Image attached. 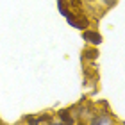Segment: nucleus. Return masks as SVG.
Listing matches in <instances>:
<instances>
[{
	"label": "nucleus",
	"instance_id": "obj_1",
	"mask_svg": "<svg viewBox=\"0 0 125 125\" xmlns=\"http://www.w3.org/2000/svg\"><path fill=\"white\" fill-rule=\"evenodd\" d=\"M82 39H84V41L93 43V45H100V43H102V36H100L98 32H91V31L82 32Z\"/></svg>",
	"mask_w": 125,
	"mask_h": 125
},
{
	"label": "nucleus",
	"instance_id": "obj_2",
	"mask_svg": "<svg viewBox=\"0 0 125 125\" xmlns=\"http://www.w3.org/2000/svg\"><path fill=\"white\" fill-rule=\"evenodd\" d=\"M59 116H61V120L64 122V123H73L72 116H68V111H61V113H59Z\"/></svg>",
	"mask_w": 125,
	"mask_h": 125
},
{
	"label": "nucleus",
	"instance_id": "obj_3",
	"mask_svg": "<svg viewBox=\"0 0 125 125\" xmlns=\"http://www.w3.org/2000/svg\"><path fill=\"white\" fill-rule=\"evenodd\" d=\"M86 57H89V59H95V57H98V52L96 50H86Z\"/></svg>",
	"mask_w": 125,
	"mask_h": 125
},
{
	"label": "nucleus",
	"instance_id": "obj_4",
	"mask_svg": "<svg viewBox=\"0 0 125 125\" xmlns=\"http://www.w3.org/2000/svg\"><path fill=\"white\" fill-rule=\"evenodd\" d=\"M93 123H111V118H95Z\"/></svg>",
	"mask_w": 125,
	"mask_h": 125
}]
</instances>
